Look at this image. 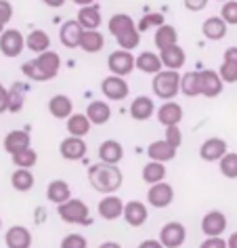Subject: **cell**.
<instances>
[{
    "mask_svg": "<svg viewBox=\"0 0 237 248\" xmlns=\"http://www.w3.org/2000/svg\"><path fill=\"white\" fill-rule=\"evenodd\" d=\"M139 248H166V246L162 244L160 240H143L139 244Z\"/></svg>",
    "mask_w": 237,
    "mask_h": 248,
    "instance_id": "cell-51",
    "label": "cell"
},
{
    "mask_svg": "<svg viewBox=\"0 0 237 248\" xmlns=\"http://www.w3.org/2000/svg\"><path fill=\"white\" fill-rule=\"evenodd\" d=\"M136 70H141L143 74H151V76H155V74H160L164 70V63H162L158 53L145 51L136 57Z\"/></svg>",
    "mask_w": 237,
    "mask_h": 248,
    "instance_id": "cell-28",
    "label": "cell"
},
{
    "mask_svg": "<svg viewBox=\"0 0 237 248\" xmlns=\"http://www.w3.org/2000/svg\"><path fill=\"white\" fill-rule=\"evenodd\" d=\"M222 82L224 80L221 78V74L214 70H202L199 72V89H202L204 97H218L222 93Z\"/></svg>",
    "mask_w": 237,
    "mask_h": 248,
    "instance_id": "cell-12",
    "label": "cell"
},
{
    "mask_svg": "<svg viewBox=\"0 0 237 248\" xmlns=\"http://www.w3.org/2000/svg\"><path fill=\"white\" fill-rule=\"evenodd\" d=\"M48 111L51 116H55L57 120H67L74 114V101L67 95H55L48 101Z\"/></svg>",
    "mask_w": 237,
    "mask_h": 248,
    "instance_id": "cell-25",
    "label": "cell"
},
{
    "mask_svg": "<svg viewBox=\"0 0 237 248\" xmlns=\"http://www.w3.org/2000/svg\"><path fill=\"white\" fill-rule=\"evenodd\" d=\"M26 46L30 48L32 53H44L51 48V38L44 30H32L28 36H26Z\"/></svg>",
    "mask_w": 237,
    "mask_h": 248,
    "instance_id": "cell-32",
    "label": "cell"
},
{
    "mask_svg": "<svg viewBox=\"0 0 237 248\" xmlns=\"http://www.w3.org/2000/svg\"><path fill=\"white\" fill-rule=\"evenodd\" d=\"M89 181L99 194H116L124 183V175L118 169V164L99 162L89 169Z\"/></svg>",
    "mask_w": 237,
    "mask_h": 248,
    "instance_id": "cell-2",
    "label": "cell"
},
{
    "mask_svg": "<svg viewBox=\"0 0 237 248\" xmlns=\"http://www.w3.org/2000/svg\"><path fill=\"white\" fill-rule=\"evenodd\" d=\"M164 15L162 13H147L143 19L139 21V32H147V30H151V28H160V26H164Z\"/></svg>",
    "mask_w": 237,
    "mask_h": 248,
    "instance_id": "cell-41",
    "label": "cell"
},
{
    "mask_svg": "<svg viewBox=\"0 0 237 248\" xmlns=\"http://www.w3.org/2000/svg\"><path fill=\"white\" fill-rule=\"evenodd\" d=\"M221 17L229 26H237V0H227L221 9Z\"/></svg>",
    "mask_w": 237,
    "mask_h": 248,
    "instance_id": "cell-42",
    "label": "cell"
},
{
    "mask_svg": "<svg viewBox=\"0 0 237 248\" xmlns=\"http://www.w3.org/2000/svg\"><path fill=\"white\" fill-rule=\"evenodd\" d=\"M218 74H221V78L224 80V82H231V84L237 82V65L229 63V61L222 59L221 67H218Z\"/></svg>",
    "mask_w": 237,
    "mask_h": 248,
    "instance_id": "cell-45",
    "label": "cell"
},
{
    "mask_svg": "<svg viewBox=\"0 0 237 248\" xmlns=\"http://www.w3.org/2000/svg\"><path fill=\"white\" fill-rule=\"evenodd\" d=\"M185 9L187 11H193V13H197V11L206 9V4H208V0H183Z\"/></svg>",
    "mask_w": 237,
    "mask_h": 248,
    "instance_id": "cell-48",
    "label": "cell"
},
{
    "mask_svg": "<svg viewBox=\"0 0 237 248\" xmlns=\"http://www.w3.org/2000/svg\"><path fill=\"white\" fill-rule=\"evenodd\" d=\"M224 154H227V141L221 137H210L206 139L199 147V158L206 162H218Z\"/></svg>",
    "mask_w": 237,
    "mask_h": 248,
    "instance_id": "cell-13",
    "label": "cell"
},
{
    "mask_svg": "<svg viewBox=\"0 0 237 248\" xmlns=\"http://www.w3.org/2000/svg\"><path fill=\"white\" fill-rule=\"evenodd\" d=\"M61 248H89V242L80 233H67L65 238L61 240Z\"/></svg>",
    "mask_w": 237,
    "mask_h": 248,
    "instance_id": "cell-43",
    "label": "cell"
},
{
    "mask_svg": "<svg viewBox=\"0 0 237 248\" xmlns=\"http://www.w3.org/2000/svg\"><path fill=\"white\" fill-rule=\"evenodd\" d=\"M147 156H149V160H155V162H170V160L177 158V147L170 145L166 139L153 141V143L147 147Z\"/></svg>",
    "mask_w": 237,
    "mask_h": 248,
    "instance_id": "cell-22",
    "label": "cell"
},
{
    "mask_svg": "<svg viewBox=\"0 0 237 248\" xmlns=\"http://www.w3.org/2000/svg\"><path fill=\"white\" fill-rule=\"evenodd\" d=\"M199 248H229V244L221 235H214V238H206L202 244H199Z\"/></svg>",
    "mask_w": 237,
    "mask_h": 248,
    "instance_id": "cell-47",
    "label": "cell"
},
{
    "mask_svg": "<svg viewBox=\"0 0 237 248\" xmlns=\"http://www.w3.org/2000/svg\"><path fill=\"white\" fill-rule=\"evenodd\" d=\"M86 152H89V145H86L84 137H65L61 141L59 145V154L63 160H72V162H76V160H82L86 156Z\"/></svg>",
    "mask_w": 237,
    "mask_h": 248,
    "instance_id": "cell-11",
    "label": "cell"
},
{
    "mask_svg": "<svg viewBox=\"0 0 237 248\" xmlns=\"http://www.w3.org/2000/svg\"><path fill=\"white\" fill-rule=\"evenodd\" d=\"M99 158L101 162H107V164H118L120 160L124 158V147L120 141L116 139H107L99 145Z\"/></svg>",
    "mask_w": 237,
    "mask_h": 248,
    "instance_id": "cell-26",
    "label": "cell"
},
{
    "mask_svg": "<svg viewBox=\"0 0 237 248\" xmlns=\"http://www.w3.org/2000/svg\"><path fill=\"white\" fill-rule=\"evenodd\" d=\"M61 70V57L59 53L55 51H44L40 53L36 59L28 61V63L21 65V72L26 74V78L34 80V82H46V80H53Z\"/></svg>",
    "mask_w": 237,
    "mask_h": 248,
    "instance_id": "cell-1",
    "label": "cell"
},
{
    "mask_svg": "<svg viewBox=\"0 0 237 248\" xmlns=\"http://www.w3.org/2000/svg\"><path fill=\"white\" fill-rule=\"evenodd\" d=\"M0 227H2V219H0Z\"/></svg>",
    "mask_w": 237,
    "mask_h": 248,
    "instance_id": "cell-57",
    "label": "cell"
},
{
    "mask_svg": "<svg viewBox=\"0 0 237 248\" xmlns=\"http://www.w3.org/2000/svg\"><path fill=\"white\" fill-rule=\"evenodd\" d=\"M74 4H78V7H89V4H95L97 0H72Z\"/></svg>",
    "mask_w": 237,
    "mask_h": 248,
    "instance_id": "cell-54",
    "label": "cell"
},
{
    "mask_svg": "<svg viewBox=\"0 0 237 248\" xmlns=\"http://www.w3.org/2000/svg\"><path fill=\"white\" fill-rule=\"evenodd\" d=\"M11 185L17 191H30L34 187V175L30 169H17L13 175H11Z\"/></svg>",
    "mask_w": 237,
    "mask_h": 248,
    "instance_id": "cell-38",
    "label": "cell"
},
{
    "mask_svg": "<svg viewBox=\"0 0 237 248\" xmlns=\"http://www.w3.org/2000/svg\"><path fill=\"white\" fill-rule=\"evenodd\" d=\"M227 244H229V248H237V232H235V233H231V235H229V240H227Z\"/></svg>",
    "mask_w": 237,
    "mask_h": 248,
    "instance_id": "cell-53",
    "label": "cell"
},
{
    "mask_svg": "<svg viewBox=\"0 0 237 248\" xmlns=\"http://www.w3.org/2000/svg\"><path fill=\"white\" fill-rule=\"evenodd\" d=\"M76 19L80 21V26L84 30H97L101 26V7L97 2L89 4V7H80Z\"/></svg>",
    "mask_w": 237,
    "mask_h": 248,
    "instance_id": "cell-27",
    "label": "cell"
},
{
    "mask_svg": "<svg viewBox=\"0 0 237 248\" xmlns=\"http://www.w3.org/2000/svg\"><path fill=\"white\" fill-rule=\"evenodd\" d=\"M105 46V38L99 30H84L82 38H80V48L84 53H99Z\"/></svg>",
    "mask_w": 237,
    "mask_h": 248,
    "instance_id": "cell-30",
    "label": "cell"
},
{
    "mask_svg": "<svg viewBox=\"0 0 237 248\" xmlns=\"http://www.w3.org/2000/svg\"><path fill=\"white\" fill-rule=\"evenodd\" d=\"M84 28L80 26L78 19H67L59 30V40L65 48H76L80 46V38H82Z\"/></svg>",
    "mask_w": 237,
    "mask_h": 248,
    "instance_id": "cell-14",
    "label": "cell"
},
{
    "mask_svg": "<svg viewBox=\"0 0 237 248\" xmlns=\"http://www.w3.org/2000/svg\"><path fill=\"white\" fill-rule=\"evenodd\" d=\"M2 145H4V152L13 156V154H17V152L28 150V147L32 145V137H30L28 131H21V128H17V131H11L7 137H4Z\"/></svg>",
    "mask_w": 237,
    "mask_h": 248,
    "instance_id": "cell-17",
    "label": "cell"
},
{
    "mask_svg": "<svg viewBox=\"0 0 237 248\" xmlns=\"http://www.w3.org/2000/svg\"><path fill=\"white\" fill-rule=\"evenodd\" d=\"M124 206H126V204H124L118 196L107 194L101 202H99L97 210H99V217H101V219L114 221V219H120V217H124Z\"/></svg>",
    "mask_w": 237,
    "mask_h": 248,
    "instance_id": "cell-15",
    "label": "cell"
},
{
    "mask_svg": "<svg viewBox=\"0 0 237 248\" xmlns=\"http://www.w3.org/2000/svg\"><path fill=\"white\" fill-rule=\"evenodd\" d=\"M86 116H89V120L92 124H97V126H101V124L109 122L111 118V108L105 101H90L89 108H86Z\"/></svg>",
    "mask_w": 237,
    "mask_h": 248,
    "instance_id": "cell-31",
    "label": "cell"
},
{
    "mask_svg": "<svg viewBox=\"0 0 237 248\" xmlns=\"http://www.w3.org/2000/svg\"><path fill=\"white\" fill-rule=\"evenodd\" d=\"M11 158H13V164L17 169H32V166H36V162H38V154H36V150H32V147L13 154Z\"/></svg>",
    "mask_w": 237,
    "mask_h": 248,
    "instance_id": "cell-39",
    "label": "cell"
},
{
    "mask_svg": "<svg viewBox=\"0 0 237 248\" xmlns=\"http://www.w3.org/2000/svg\"><path fill=\"white\" fill-rule=\"evenodd\" d=\"M42 2H44L46 7H51V9H61L65 4V0H42Z\"/></svg>",
    "mask_w": 237,
    "mask_h": 248,
    "instance_id": "cell-52",
    "label": "cell"
},
{
    "mask_svg": "<svg viewBox=\"0 0 237 248\" xmlns=\"http://www.w3.org/2000/svg\"><path fill=\"white\" fill-rule=\"evenodd\" d=\"M26 93H28V86L23 82H15L13 86L9 89V111H21L23 103H26Z\"/></svg>",
    "mask_w": 237,
    "mask_h": 248,
    "instance_id": "cell-36",
    "label": "cell"
},
{
    "mask_svg": "<svg viewBox=\"0 0 237 248\" xmlns=\"http://www.w3.org/2000/svg\"><path fill=\"white\" fill-rule=\"evenodd\" d=\"M107 67L111 74L116 76H128L130 72L136 67V57L133 55V51H126V48H118L107 57Z\"/></svg>",
    "mask_w": 237,
    "mask_h": 248,
    "instance_id": "cell-7",
    "label": "cell"
},
{
    "mask_svg": "<svg viewBox=\"0 0 237 248\" xmlns=\"http://www.w3.org/2000/svg\"><path fill=\"white\" fill-rule=\"evenodd\" d=\"M221 172L227 179H237V154L235 152H227L224 156L218 160Z\"/></svg>",
    "mask_w": 237,
    "mask_h": 248,
    "instance_id": "cell-40",
    "label": "cell"
},
{
    "mask_svg": "<svg viewBox=\"0 0 237 248\" xmlns=\"http://www.w3.org/2000/svg\"><path fill=\"white\" fill-rule=\"evenodd\" d=\"M158 120L164 126H177L183 120V108L177 101H164L158 109Z\"/></svg>",
    "mask_w": 237,
    "mask_h": 248,
    "instance_id": "cell-21",
    "label": "cell"
},
{
    "mask_svg": "<svg viewBox=\"0 0 237 248\" xmlns=\"http://www.w3.org/2000/svg\"><path fill=\"white\" fill-rule=\"evenodd\" d=\"M46 198L59 206V204H63L72 198V187L67 185V181H63V179H55V181H51L46 187Z\"/></svg>",
    "mask_w": 237,
    "mask_h": 248,
    "instance_id": "cell-29",
    "label": "cell"
},
{
    "mask_svg": "<svg viewBox=\"0 0 237 248\" xmlns=\"http://www.w3.org/2000/svg\"><path fill=\"white\" fill-rule=\"evenodd\" d=\"M185 240H187V229L183 223H178V221L166 223V225L160 229V242L166 248H178V246H183Z\"/></svg>",
    "mask_w": 237,
    "mask_h": 248,
    "instance_id": "cell-10",
    "label": "cell"
},
{
    "mask_svg": "<svg viewBox=\"0 0 237 248\" xmlns=\"http://www.w3.org/2000/svg\"><path fill=\"white\" fill-rule=\"evenodd\" d=\"M227 30H229V23L224 21L221 15L208 17V19L202 23V34L208 40H222L224 36H227Z\"/></svg>",
    "mask_w": 237,
    "mask_h": 248,
    "instance_id": "cell-20",
    "label": "cell"
},
{
    "mask_svg": "<svg viewBox=\"0 0 237 248\" xmlns=\"http://www.w3.org/2000/svg\"><path fill=\"white\" fill-rule=\"evenodd\" d=\"M160 59H162V63H164L166 70H180L187 61V55L178 45H172L168 48H162Z\"/></svg>",
    "mask_w": 237,
    "mask_h": 248,
    "instance_id": "cell-24",
    "label": "cell"
},
{
    "mask_svg": "<svg viewBox=\"0 0 237 248\" xmlns=\"http://www.w3.org/2000/svg\"><path fill=\"white\" fill-rule=\"evenodd\" d=\"M99 248H122V246L118 244V242H103V244L99 246Z\"/></svg>",
    "mask_w": 237,
    "mask_h": 248,
    "instance_id": "cell-55",
    "label": "cell"
},
{
    "mask_svg": "<svg viewBox=\"0 0 237 248\" xmlns=\"http://www.w3.org/2000/svg\"><path fill=\"white\" fill-rule=\"evenodd\" d=\"M153 42L155 46L160 48H168L172 45H178V32L174 30L172 26H168V23H164V26L155 28V36H153Z\"/></svg>",
    "mask_w": 237,
    "mask_h": 248,
    "instance_id": "cell-34",
    "label": "cell"
},
{
    "mask_svg": "<svg viewBox=\"0 0 237 248\" xmlns=\"http://www.w3.org/2000/svg\"><path fill=\"white\" fill-rule=\"evenodd\" d=\"M153 111H155V105L151 101V97H147V95L134 97V101L130 103V116H133V120H136V122L149 120Z\"/></svg>",
    "mask_w": 237,
    "mask_h": 248,
    "instance_id": "cell-23",
    "label": "cell"
},
{
    "mask_svg": "<svg viewBox=\"0 0 237 248\" xmlns=\"http://www.w3.org/2000/svg\"><path fill=\"white\" fill-rule=\"evenodd\" d=\"M23 48H28L26 46V36H23L19 30L9 28L0 34V53H2L4 57H9V59L19 57V55L23 53Z\"/></svg>",
    "mask_w": 237,
    "mask_h": 248,
    "instance_id": "cell-6",
    "label": "cell"
},
{
    "mask_svg": "<svg viewBox=\"0 0 237 248\" xmlns=\"http://www.w3.org/2000/svg\"><path fill=\"white\" fill-rule=\"evenodd\" d=\"M109 32L111 36L118 40L120 48H126V51H134L136 46L141 45V32L139 26H134V19L126 13H118L111 15L109 19Z\"/></svg>",
    "mask_w": 237,
    "mask_h": 248,
    "instance_id": "cell-3",
    "label": "cell"
},
{
    "mask_svg": "<svg viewBox=\"0 0 237 248\" xmlns=\"http://www.w3.org/2000/svg\"><path fill=\"white\" fill-rule=\"evenodd\" d=\"M90 126L92 122L86 114H72L67 118V133L74 135V137H86L90 133Z\"/></svg>",
    "mask_w": 237,
    "mask_h": 248,
    "instance_id": "cell-33",
    "label": "cell"
},
{
    "mask_svg": "<svg viewBox=\"0 0 237 248\" xmlns=\"http://www.w3.org/2000/svg\"><path fill=\"white\" fill-rule=\"evenodd\" d=\"M174 200V189L170 183L166 181H160V183H153L149 185V191H147V202L151 204L153 208H166L170 206Z\"/></svg>",
    "mask_w": 237,
    "mask_h": 248,
    "instance_id": "cell-9",
    "label": "cell"
},
{
    "mask_svg": "<svg viewBox=\"0 0 237 248\" xmlns=\"http://www.w3.org/2000/svg\"><path fill=\"white\" fill-rule=\"evenodd\" d=\"M224 229H227V217H224L221 210H210V213L204 215V219H202V232L208 235V238L222 235Z\"/></svg>",
    "mask_w": 237,
    "mask_h": 248,
    "instance_id": "cell-16",
    "label": "cell"
},
{
    "mask_svg": "<svg viewBox=\"0 0 237 248\" xmlns=\"http://www.w3.org/2000/svg\"><path fill=\"white\" fill-rule=\"evenodd\" d=\"M9 111V89H4L0 82V114Z\"/></svg>",
    "mask_w": 237,
    "mask_h": 248,
    "instance_id": "cell-49",
    "label": "cell"
},
{
    "mask_svg": "<svg viewBox=\"0 0 237 248\" xmlns=\"http://www.w3.org/2000/svg\"><path fill=\"white\" fill-rule=\"evenodd\" d=\"M222 59L229 61V63H233V65H237V46H229L227 51H224Z\"/></svg>",
    "mask_w": 237,
    "mask_h": 248,
    "instance_id": "cell-50",
    "label": "cell"
},
{
    "mask_svg": "<svg viewBox=\"0 0 237 248\" xmlns=\"http://www.w3.org/2000/svg\"><path fill=\"white\" fill-rule=\"evenodd\" d=\"M57 213L61 221L70 223V225H80V223L89 221V206L82 200H76V198H70L67 202L59 204Z\"/></svg>",
    "mask_w": 237,
    "mask_h": 248,
    "instance_id": "cell-5",
    "label": "cell"
},
{
    "mask_svg": "<svg viewBox=\"0 0 237 248\" xmlns=\"http://www.w3.org/2000/svg\"><path fill=\"white\" fill-rule=\"evenodd\" d=\"M166 177V166L164 162H155V160H151V162H147L145 166H143V181L153 185V183H160L164 181Z\"/></svg>",
    "mask_w": 237,
    "mask_h": 248,
    "instance_id": "cell-37",
    "label": "cell"
},
{
    "mask_svg": "<svg viewBox=\"0 0 237 248\" xmlns=\"http://www.w3.org/2000/svg\"><path fill=\"white\" fill-rule=\"evenodd\" d=\"M218 2H227V0H218Z\"/></svg>",
    "mask_w": 237,
    "mask_h": 248,
    "instance_id": "cell-56",
    "label": "cell"
},
{
    "mask_svg": "<svg viewBox=\"0 0 237 248\" xmlns=\"http://www.w3.org/2000/svg\"><path fill=\"white\" fill-rule=\"evenodd\" d=\"M164 139H166L170 145H174V147L178 150V145L183 143V133H180L178 124H177V126H166V135H164Z\"/></svg>",
    "mask_w": 237,
    "mask_h": 248,
    "instance_id": "cell-46",
    "label": "cell"
},
{
    "mask_svg": "<svg viewBox=\"0 0 237 248\" xmlns=\"http://www.w3.org/2000/svg\"><path fill=\"white\" fill-rule=\"evenodd\" d=\"M149 219V210L143 202L133 200L124 206V221L128 223L130 227H141L145 225V221Z\"/></svg>",
    "mask_w": 237,
    "mask_h": 248,
    "instance_id": "cell-18",
    "label": "cell"
},
{
    "mask_svg": "<svg viewBox=\"0 0 237 248\" xmlns=\"http://www.w3.org/2000/svg\"><path fill=\"white\" fill-rule=\"evenodd\" d=\"M4 244L9 248H30L32 246V232L23 225H13L4 235Z\"/></svg>",
    "mask_w": 237,
    "mask_h": 248,
    "instance_id": "cell-19",
    "label": "cell"
},
{
    "mask_svg": "<svg viewBox=\"0 0 237 248\" xmlns=\"http://www.w3.org/2000/svg\"><path fill=\"white\" fill-rule=\"evenodd\" d=\"M151 89L160 99L172 101V99L180 93V74H178V70H162L160 74H155Z\"/></svg>",
    "mask_w": 237,
    "mask_h": 248,
    "instance_id": "cell-4",
    "label": "cell"
},
{
    "mask_svg": "<svg viewBox=\"0 0 237 248\" xmlns=\"http://www.w3.org/2000/svg\"><path fill=\"white\" fill-rule=\"evenodd\" d=\"M180 93L185 97L202 95V89H199V72H185L180 76Z\"/></svg>",
    "mask_w": 237,
    "mask_h": 248,
    "instance_id": "cell-35",
    "label": "cell"
},
{
    "mask_svg": "<svg viewBox=\"0 0 237 248\" xmlns=\"http://www.w3.org/2000/svg\"><path fill=\"white\" fill-rule=\"evenodd\" d=\"M13 19V4L9 0H0V34L7 30V23Z\"/></svg>",
    "mask_w": 237,
    "mask_h": 248,
    "instance_id": "cell-44",
    "label": "cell"
},
{
    "mask_svg": "<svg viewBox=\"0 0 237 248\" xmlns=\"http://www.w3.org/2000/svg\"><path fill=\"white\" fill-rule=\"evenodd\" d=\"M101 91H103V95L107 97L109 101H124V99L130 95L128 82L124 80V76H116V74H111V76L103 78Z\"/></svg>",
    "mask_w": 237,
    "mask_h": 248,
    "instance_id": "cell-8",
    "label": "cell"
}]
</instances>
